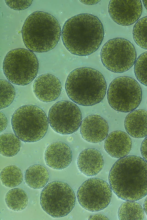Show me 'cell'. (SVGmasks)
<instances>
[{
  "instance_id": "27",
  "label": "cell",
  "mask_w": 147,
  "mask_h": 220,
  "mask_svg": "<svg viewBox=\"0 0 147 220\" xmlns=\"http://www.w3.org/2000/svg\"><path fill=\"white\" fill-rule=\"evenodd\" d=\"M6 3L11 8L16 10L25 9L32 3V0H5Z\"/></svg>"
},
{
  "instance_id": "5",
  "label": "cell",
  "mask_w": 147,
  "mask_h": 220,
  "mask_svg": "<svg viewBox=\"0 0 147 220\" xmlns=\"http://www.w3.org/2000/svg\"><path fill=\"white\" fill-rule=\"evenodd\" d=\"M49 124L48 118L44 110L33 105L20 107L11 119L15 134L26 142H35L43 138L48 130Z\"/></svg>"
},
{
  "instance_id": "11",
  "label": "cell",
  "mask_w": 147,
  "mask_h": 220,
  "mask_svg": "<svg viewBox=\"0 0 147 220\" xmlns=\"http://www.w3.org/2000/svg\"><path fill=\"white\" fill-rule=\"evenodd\" d=\"M48 119L50 125L55 132L66 135L78 129L82 116L77 105L69 101L63 100L56 102L50 108Z\"/></svg>"
},
{
  "instance_id": "2",
  "label": "cell",
  "mask_w": 147,
  "mask_h": 220,
  "mask_svg": "<svg viewBox=\"0 0 147 220\" xmlns=\"http://www.w3.org/2000/svg\"><path fill=\"white\" fill-rule=\"evenodd\" d=\"M105 33L103 25L96 16L81 13L72 17L64 23L61 38L64 46L71 54L90 55L100 46Z\"/></svg>"
},
{
  "instance_id": "4",
  "label": "cell",
  "mask_w": 147,
  "mask_h": 220,
  "mask_svg": "<svg viewBox=\"0 0 147 220\" xmlns=\"http://www.w3.org/2000/svg\"><path fill=\"white\" fill-rule=\"evenodd\" d=\"M107 85L103 74L92 68L75 69L68 75L65 84L66 92L74 102L84 106L100 103L106 94Z\"/></svg>"
},
{
  "instance_id": "24",
  "label": "cell",
  "mask_w": 147,
  "mask_h": 220,
  "mask_svg": "<svg viewBox=\"0 0 147 220\" xmlns=\"http://www.w3.org/2000/svg\"><path fill=\"white\" fill-rule=\"evenodd\" d=\"M133 36L135 42L138 46L147 50V16L136 22L133 27Z\"/></svg>"
},
{
  "instance_id": "21",
  "label": "cell",
  "mask_w": 147,
  "mask_h": 220,
  "mask_svg": "<svg viewBox=\"0 0 147 220\" xmlns=\"http://www.w3.org/2000/svg\"><path fill=\"white\" fill-rule=\"evenodd\" d=\"M144 214L143 207L134 201H127L123 203L118 212L119 220H143Z\"/></svg>"
},
{
  "instance_id": "22",
  "label": "cell",
  "mask_w": 147,
  "mask_h": 220,
  "mask_svg": "<svg viewBox=\"0 0 147 220\" xmlns=\"http://www.w3.org/2000/svg\"><path fill=\"white\" fill-rule=\"evenodd\" d=\"M0 144V153L6 157H13L17 155L21 146L20 139L15 134L11 133L1 134Z\"/></svg>"
},
{
  "instance_id": "29",
  "label": "cell",
  "mask_w": 147,
  "mask_h": 220,
  "mask_svg": "<svg viewBox=\"0 0 147 220\" xmlns=\"http://www.w3.org/2000/svg\"><path fill=\"white\" fill-rule=\"evenodd\" d=\"M0 132L3 131L6 128L8 124L7 118L4 113L0 111Z\"/></svg>"
},
{
  "instance_id": "6",
  "label": "cell",
  "mask_w": 147,
  "mask_h": 220,
  "mask_svg": "<svg viewBox=\"0 0 147 220\" xmlns=\"http://www.w3.org/2000/svg\"><path fill=\"white\" fill-rule=\"evenodd\" d=\"M39 62L33 52L23 48H18L9 52L5 57L3 72L8 80L20 86L26 85L36 76Z\"/></svg>"
},
{
  "instance_id": "28",
  "label": "cell",
  "mask_w": 147,
  "mask_h": 220,
  "mask_svg": "<svg viewBox=\"0 0 147 220\" xmlns=\"http://www.w3.org/2000/svg\"><path fill=\"white\" fill-rule=\"evenodd\" d=\"M140 151L143 158L147 162V136L146 137L142 143Z\"/></svg>"
},
{
  "instance_id": "7",
  "label": "cell",
  "mask_w": 147,
  "mask_h": 220,
  "mask_svg": "<svg viewBox=\"0 0 147 220\" xmlns=\"http://www.w3.org/2000/svg\"><path fill=\"white\" fill-rule=\"evenodd\" d=\"M74 191L67 183L52 181L45 186L40 195V204L43 210L53 218L67 215L74 207Z\"/></svg>"
},
{
  "instance_id": "1",
  "label": "cell",
  "mask_w": 147,
  "mask_h": 220,
  "mask_svg": "<svg viewBox=\"0 0 147 220\" xmlns=\"http://www.w3.org/2000/svg\"><path fill=\"white\" fill-rule=\"evenodd\" d=\"M108 178L111 189L119 197L139 200L147 194V162L136 156L120 158L111 167Z\"/></svg>"
},
{
  "instance_id": "16",
  "label": "cell",
  "mask_w": 147,
  "mask_h": 220,
  "mask_svg": "<svg viewBox=\"0 0 147 220\" xmlns=\"http://www.w3.org/2000/svg\"><path fill=\"white\" fill-rule=\"evenodd\" d=\"M132 140L125 132L117 130L110 133L105 139L104 149L112 157L120 158L127 156L131 150Z\"/></svg>"
},
{
  "instance_id": "20",
  "label": "cell",
  "mask_w": 147,
  "mask_h": 220,
  "mask_svg": "<svg viewBox=\"0 0 147 220\" xmlns=\"http://www.w3.org/2000/svg\"><path fill=\"white\" fill-rule=\"evenodd\" d=\"M5 201L10 209L18 211L26 207L28 198L26 193L24 190L16 188L11 189L6 193Z\"/></svg>"
},
{
  "instance_id": "17",
  "label": "cell",
  "mask_w": 147,
  "mask_h": 220,
  "mask_svg": "<svg viewBox=\"0 0 147 220\" xmlns=\"http://www.w3.org/2000/svg\"><path fill=\"white\" fill-rule=\"evenodd\" d=\"M77 163L80 171L88 176L97 175L102 169L104 164L101 153L92 148L85 149L81 152Z\"/></svg>"
},
{
  "instance_id": "3",
  "label": "cell",
  "mask_w": 147,
  "mask_h": 220,
  "mask_svg": "<svg viewBox=\"0 0 147 220\" xmlns=\"http://www.w3.org/2000/svg\"><path fill=\"white\" fill-rule=\"evenodd\" d=\"M61 29L57 19L46 12L36 11L26 19L22 34L24 43L32 52H45L54 49L60 39Z\"/></svg>"
},
{
  "instance_id": "31",
  "label": "cell",
  "mask_w": 147,
  "mask_h": 220,
  "mask_svg": "<svg viewBox=\"0 0 147 220\" xmlns=\"http://www.w3.org/2000/svg\"><path fill=\"white\" fill-rule=\"evenodd\" d=\"M100 1H89L81 0L80 1L81 3L87 5H93L96 4Z\"/></svg>"
},
{
  "instance_id": "14",
  "label": "cell",
  "mask_w": 147,
  "mask_h": 220,
  "mask_svg": "<svg viewBox=\"0 0 147 220\" xmlns=\"http://www.w3.org/2000/svg\"><path fill=\"white\" fill-rule=\"evenodd\" d=\"M109 127L107 121L97 115L86 117L80 126L81 135L85 141L92 143L100 142L108 135Z\"/></svg>"
},
{
  "instance_id": "19",
  "label": "cell",
  "mask_w": 147,
  "mask_h": 220,
  "mask_svg": "<svg viewBox=\"0 0 147 220\" xmlns=\"http://www.w3.org/2000/svg\"><path fill=\"white\" fill-rule=\"evenodd\" d=\"M49 178L47 169L43 166L39 164L29 166L24 174V180L26 184L34 189H40L45 187Z\"/></svg>"
},
{
  "instance_id": "34",
  "label": "cell",
  "mask_w": 147,
  "mask_h": 220,
  "mask_svg": "<svg viewBox=\"0 0 147 220\" xmlns=\"http://www.w3.org/2000/svg\"></svg>"
},
{
  "instance_id": "32",
  "label": "cell",
  "mask_w": 147,
  "mask_h": 220,
  "mask_svg": "<svg viewBox=\"0 0 147 220\" xmlns=\"http://www.w3.org/2000/svg\"><path fill=\"white\" fill-rule=\"evenodd\" d=\"M143 208L144 212L147 215V197L146 198L144 201Z\"/></svg>"
},
{
  "instance_id": "10",
  "label": "cell",
  "mask_w": 147,
  "mask_h": 220,
  "mask_svg": "<svg viewBox=\"0 0 147 220\" xmlns=\"http://www.w3.org/2000/svg\"><path fill=\"white\" fill-rule=\"evenodd\" d=\"M112 194L111 188L105 181L95 178L84 182L77 192L80 205L91 212L99 211L106 208L110 202Z\"/></svg>"
},
{
  "instance_id": "15",
  "label": "cell",
  "mask_w": 147,
  "mask_h": 220,
  "mask_svg": "<svg viewBox=\"0 0 147 220\" xmlns=\"http://www.w3.org/2000/svg\"><path fill=\"white\" fill-rule=\"evenodd\" d=\"M44 158L47 166L54 169L61 170L67 167L71 164L72 153L70 147L65 143L55 142L46 148Z\"/></svg>"
},
{
  "instance_id": "25",
  "label": "cell",
  "mask_w": 147,
  "mask_h": 220,
  "mask_svg": "<svg viewBox=\"0 0 147 220\" xmlns=\"http://www.w3.org/2000/svg\"><path fill=\"white\" fill-rule=\"evenodd\" d=\"M0 109L9 106L13 102L16 95L13 86L8 80L1 79Z\"/></svg>"
},
{
  "instance_id": "26",
  "label": "cell",
  "mask_w": 147,
  "mask_h": 220,
  "mask_svg": "<svg viewBox=\"0 0 147 220\" xmlns=\"http://www.w3.org/2000/svg\"><path fill=\"white\" fill-rule=\"evenodd\" d=\"M134 69L137 79L147 86V51L141 54L137 58Z\"/></svg>"
},
{
  "instance_id": "18",
  "label": "cell",
  "mask_w": 147,
  "mask_h": 220,
  "mask_svg": "<svg viewBox=\"0 0 147 220\" xmlns=\"http://www.w3.org/2000/svg\"><path fill=\"white\" fill-rule=\"evenodd\" d=\"M124 127L133 137L140 138L147 136V111L138 109L131 111L125 117Z\"/></svg>"
},
{
  "instance_id": "33",
  "label": "cell",
  "mask_w": 147,
  "mask_h": 220,
  "mask_svg": "<svg viewBox=\"0 0 147 220\" xmlns=\"http://www.w3.org/2000/svg\"><path fill=\"white\" fill-rule=\"evenodd\" d=\"M142 1L145 7L147 10V0H143Z\"/></svg>"
},
{
  "instance_id": "30",
  "label": "cell",
  "mask_w": 147,
  "mask_h": 220,
  "mask_svg": "<svg viewBox=\"0 0 147 220\" xmlns=\"http://www.w3.org/2000/svg\"><path fill=\"white\" fill-rule=\"evenodd\" d=\"M87 219L89 220H109L105 215L101 214H95L89 216Z\"/></svg>"
},
{
  "instance_id": "23",
  "label": "cell",
  "mask_w": 147,
  "mask_h": 220,
  "mask_svg": "<svg viewBox=\"0 0 147 220\" xmlns=\"http://www.w3.org/2000/svg\"><path fill=\"white\" fill-rule=\"evenodd\" d=\"M0 179L4 186L13 188L19 185L23 180V175L21 169L14 165L5 167L0 173Z\"/></svg>"
},
{
  "instance_id": "12",
  "label": "cell",
  "mask_w": 147,
  "mask_h": 220,
  "mask_svg": "<svg viewBox=\"0 0 147 220\" xmlns=\"http://www.w3.org/2000/svg\"><path fill=\"white\" fill-rule=\"evenodd\" d=\"M142 11L140 0H111L108 5L109 15L117 24L123 26L136 22Z\"/></svg>"
},
{
  "instance_id": "8",
  "label": "cell",
  "mask_w": 147,
  "mask_h": 220,
  "mask_svg": "<svg viewBox=\"0 0 147 220\" xmlns=\"http://www.w3.org/2000/svg\"><path fill=\"white\" fill-rule=\"evenodd\" d=\"M142 92L140 85L135 79L127 76L114 79L109 85L107 98L114 110L127 113L135 110L141 101Z\"/></svg>"
},
{
  "instance_id": "9",
  "label": "cell",
  "mask_w": 147,
  "mask_h": 220,
  "mask_svg": "<svg viewBox=\"0 0 147 220\" xmlns=\"http://www.w3.org/2000/svg\"><path fill=\"white\" fill-rule=\"evenodd\" d=\"M101 62L110 71L117 73L125 72L134 64L137 54L135 48L129 41L122 38L108 40L100 52Z\"/></svg>"
},
{
  "instance_id": "13",
  "label": "cell",
  "mask_w": 147,
  "mask_h": 220,
  "mask_svg": "<svg viewBox=\"0 0 147 220\" xmlns=\"http://www.w3.org/2000/svg\"><path fill=\"white\" fill-rule=\"evenodd\" d=\"M61 89L59 80L49 73L38 76L33 85V91L36 97L40 101L45 103L56 100L60 96Z\"/></svg>"
}]
</instances>
